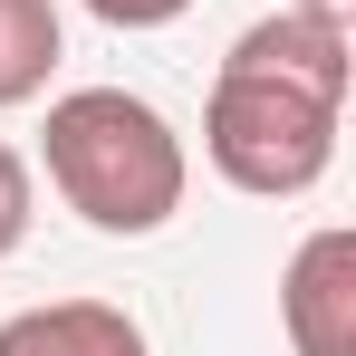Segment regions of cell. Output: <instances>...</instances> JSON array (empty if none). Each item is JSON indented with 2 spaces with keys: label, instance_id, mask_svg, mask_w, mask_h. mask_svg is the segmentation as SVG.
<instances>
[{
  "label": "cell",
  "instance_id": "5",
  "mask_svg": "<svg viewBox=\"0 0 356 356\" xmlns=\"http://www.w3.org/2000/svg\"><path fill=\"white\" fill-rule=\"evenodd\" d=\"M58 10L49 0H0V106H29L58 67Z\"/></svg>",
  "mask_w": 356,
  "mask_h": 356
},
{
  "label": "cell",
  "instance_id": "8",
  "mask_svg": "<svg viewBox=\"0 0 356 356\" xmlns=\"http://www.w3.org/2000/svg\"><path fill=\"white\" fill-rule=\"evenodd\" d=\"M298 10H347V0H298Z\"/></svg>",
  "mask_w": 356,
  "mask_h": 356
},
{
  "label": "cell",
  "instance_id": "7",
  "mask_svg": "<svg viewBox=\"0 0 356 356\" xmlns=\"http://www.w3.org/2000/svg\"><path fill=\"white\" fill-rule=\"evenodd\" d=\"M87 10H97L106 29H164V19H183L193 0H87Z\"/></svg>",
  "mask_w": 356,
  "mask_h": 356
},
{
  "label": "cell",
  "instance_id": "1",
  "mask_svg": "<svg viewBox=\"0 0 356 356\" xmlns=\"http://www.w3.org/2000/svg\"><path fill=\"white\" fill-rule=\"evenodd\" d=\"M39 164L58 183V202L106 241H145L183 212V135L164 125V106L125 97V87H67L49 125H39Z\"/></svg>",
  "mask_w": 356,
  "mask_h": 356
},
{
  "label": "cell",
  "instance_id": "3",
  "mask_svg": "<svg viewBox=\"0 0 356 356\" xmlns=\"http://www.w3.org/2000/svg\"><path fill=\"white\" fill-rule=\"evenodd\" d=\"M280 327H289V356H356V232L347 222H327L289 250Z\"/></svg>",
  "mask_w": 356,
  "mask_h": 356
},
{
  "label": "cell",
  "instance_id": "6",
  "mask_svg": "<svg viewBox=\"0 0 356 356\" xmlns=\"http://www.w3.org/2000/svg\"><path fill=\"white\" fill-rule=\"evenodd\" d=\"M19 241H29V164L0 145V260H10Z\"/></svg>",
  "mask_w": 356,
  "mask_h": 356
},
{
  "label": "cell",
  "instance_id": "2",
  "mask_svg": "<svg viewBox=\"0 0 356 356\" xmlns=\"http://www.w3.org/2000/svg\"><path fill=\"white\" fill-rule=\"evenodd\" d=\"M202 154L232 193H260V202H289L337 164V97L318 87H289L250 58H222L212 77V106H202Z\"/></svg>",
  "mask_w": 356,
  "mask_h": 356
},
{
  "label": "cell",
  "instance_id": "4",
  "mask_svg": "<svg viewBox=\"0 0 356 356\" xmlns=\"http://www.w3.org/2000/svg\"><path fill=\"white\" fill-rule=\"evenodd\" d=\"M0 356H154L116 298H49L0 327Z\"/></svg>",
  "mask_w": 356,
  "mask_h": 356
}]
</instances>
